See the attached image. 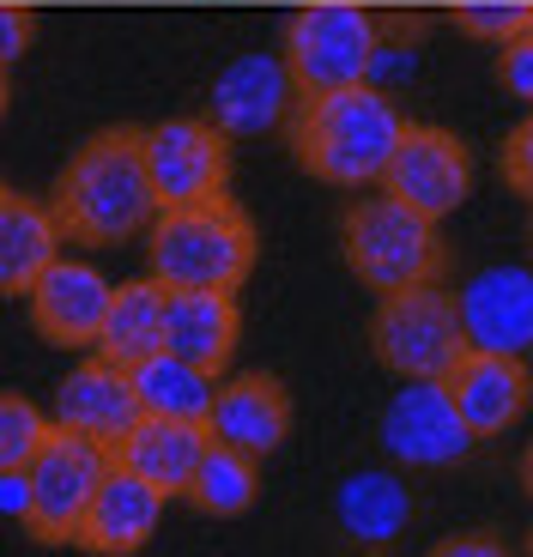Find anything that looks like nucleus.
Masks as SVG:
<instances>
[{
    "instance_id": "obj_23",
    "label": "nucleus",
    "mask_w": 533,
    "mask_h": 557,
    "mask_svg": "<svg viewBox=\"0 0 533 557\" xmlns=\"http://www.w3.org/2000/svg\"><path fill=\"white\" fill-rule=\"evenodd\" d=\"M134 382V400H140V418H188V424H207V406L219 394V376L200 370V363L176 358V351H152L127 370Z\"/></svg>"
},
{
    "instance_id": "obj_9",
    "label": "nucleus",
    "mask_w": 533,
    "mask_h": 557,
    "mask_svg": "<svg viewBox=\"0 0 533 557\" xmlns=\"http://www.w3.org/2000/svg\"><path fill=\"white\" fill-rule=\"evenodd\" d=\"M382 195L424 212L431 224L449 219L473 195V152H467L461 134H449V127H407L400 146H394V158H388V170H382Z\"/></svg>"
},
{
    "instance_id": "obj_26",
    "label": "nucleus",
    "mask_w": 533,
    "mask_h": 557,
    "mask_svg": "<svg viewBox=\"0 0 533 557\" xmlns=\"http://www.w3.org/2000/svg\"><path fill=\"white\" fill-rule=\"evenodd\" d=\"M455 25L479 42H509L521 30H533V7L528 0H461L455 7Z\"/></svg>"
},
{
    "instance_id": "obj_6",
    "label": "nucleus",
    "mask_w": 533,
    "mask_h": 557,
    "mask_svg": "<svg viewBox=\"0 0 533 557\" xmlns=\"http://www.w3.org/2000/svg\"><path fill=\"white\" fill-rule=\"evenodd\" d=\"M370 351L388 376L400 382H443L455 358L467 351L461 321H455V297L436 285H412V292H388L370 315Z\"/></svg>"
},
{
    "instance_id": "obj_19",
    "label": "nucleus",
    "mask_w": 533,
    "mask_h": 557,
    "mask_svg": "<svg viewBox=\"0 0 533 557\" xmlns=\"http://www.w3.org/2000/svg\"><path fill=\"white\" fill-rule=\"evenodd\" d=\"M237 334L243 315L231 292H164V351L225 376V363L237 358Z\"/></svg>"
},
{
    "instance_id": "obj_21",
    "label": "nucleus",
    "mask_w": 533,
    "mask_h": 557,
    "mask_svg": "<svg viewBox=\"0 0 533 557\" xmlns=\"http://www.w3.org/2000/svg\"><path fill=\"white\" fill-rule=\"evenodd\" d=\"M91 351L122 370H134L140 358L164 351V285L158 278H127V285H110V309L98 321V339Z\"/></svg>"
},
{
    "instance_id": "obj_27",
    "label": "nucleus",
    "mask_w": 533,
    "mask_h": 557,
    "mask_svg": "<svg viewBox=\"0 0 533 557\" xmlns=\"http://www.w3.org/2000/svg\"><path fill=\"white\" fill-rule=\"evenodd\" d=\"M504 55H497V79L509 85V98H533V37L521 30V37L497 42Z\"/></svg>"
},
{
    "instance_id": "obj_13",
    "label": "nucleus",
    "mask_w": 533,
    "mask_h": 557,
    "mask_svg": "<svg viewBox=\"0 0 533 557\" xmlns=\"http://www.w3.org/2000/svg\"><path fill=\"white\" fill-rule=\"evenodd\" d=\"M110 285H115V278L103 273V267L73 261V255H55V261L37 273V285L25 292L37 334L49 339V346H67V351L85 346V351H91L98 321H103V309H110Z\"/></svg>"
},
{
    "instance_id": "obj_12",
    "label": "nucleus",
    "mask_w": 533,
    "mask_h": 557,
    "mask_svg": "<svg viewBox=\"0 0 533 557\" xmlns=\"http://www.w3.org/2000/svg\"><path fill=\"white\" fill-rule=\"evenodd\" d=\"M292 103H297V85L285 73V61L273 49H249V55H237L212 79L207 122L225 139H255L266 127H280L292 115Z\"/></svg>"
},
{
    "instance_id": "obj_5",
    "label": "nucleus",
    "mask_w": 533,
    "mask_h": 557,
    "mask_svg": "<svg viewBox=\"0 0 533 557\" xmlns=\"http://www.w3.org/2000/svg\"><path fill=\"white\" fill-rule=\"evenodd\" d=\"M376 42L382 25L358 0H315L285 18L280 61L292 73L297 98H315V91H339V85H364Z\"/></svg>"
},
{
    "instance_id": "obj_18",
    "label": "nucleus",
    "mask_w": 533,
    "mask_h": 557,
    "mask_svg": "<svg viewBox=\"0 0 533 557\" xmlns=\"http://www.w3.org/2000/svg\"><path fill=\"white\" fill-rule=\"evenodd\" d=\"M200 448H207V424H188V418H140V424L110 448V460L170 503V497L188 491V473H195Z\"/></svg>"
},
{
    "instance_id": "obj_11",
    "label": "nucleus",
    "mask_w": 533,
    "mask_h": 557,
    "mask_svg": "<svg viewBox=\"0 0 533 557\" xmlns=\"http://www.w3.org/2000/svg\"><path fill=\"white\" fill-rule=\"evenodd\" d=\"M467 351H497V358H528L533 346V273L528 267H485L455 297Z\"/></svg>"
},
{
    "instance_id": "obj_24",
    "label": "nucleus",
    "mask_w": 533,
    "mask_h": 557,
    "mask_svg": "<svg viewBox=\"0 0 533 557\" xmlns=\"http://www.w3.org/2000/svg\"><path fill=\"white\" fill-rule=\"evenodd\" d=\"M183 497L195 503L200 516H212V521L249 516L255 497H261V460L237 455V448H225V443H212V436H207V448H200V460H195V473H188Z\"/></svg>"
},
{
    "instance_id": "obj_2",
    "label": "nucleus",
    "mask_w": 533,
    "mask_h": 557,
    "mask_svg": "<svg viewBox=\"0 0 533 557\" xmlns=\"http://www.w3.org/2000/svg\"><path fill=\"white\" fill-rule=\"evenodd\" d=\"M407 134V115L376 85H339L292 103V146L297 164L315 170L334 188H370L382 182L394 146Z\"/></svg>"
},
{
    "instance_id": "obj_20",
    "label": "nucleus",
    "mask_w": 533,
    "mask_h": 557,
    "mask_svg": "<svg viewBox=\"0 0 533 557\" xmlns=\"http://www.w3.org/2000/svg\"><path fill=\"white\" fill-rule=\"evenodd\" d=\"M61 224L42 200L0 188V297H25L37 273L61 255Z\"/></svg>"
},
{
    "instance_id": "obj_31",
    "label": "nucleus",
    "mask_w": 533,
    "mask_h": 557,
    "mask_svg": "<svg viewBox=\"0 0 533 557\" xmlns=\"http://www.w3.org/2000/svg\"><path fill=\"white\" fill-rule=\"evenodd\" d=\"M0 516L25 521V473H0Z\"/></svg>"
},
{
    "instance_id": "obj_22",
    "label": "nucleus",
    "mask_w": 533,
    "mask_h": 557,
    "mask_svg": "<svg viewBox=\"0 0 533 557\" xmlns=\"http://www.w3.org/2000/svg\"><path fill=\"white\" fill-rule=\"evenodd\" d=\"M334 516H339V528H346L351 545L382 552V545H394L400 533H407L412 485L400 473H351L346 485H339V497H334Z\"/></svg>"
},
{
    "instance_id": "obj_10",
    "label": "nucleus",
    "mask_w": 533,
    "mask_h": 557,
    "mask_svg": "<svg viewBox=\"0 0 533 557\" xmlns=\"http://www.w3.org/2000/svg\"><path fill=\"white\" fill-rule=\"evenodd\" d=\"M479 436L461 424V412L449 406L443 382H407L382 406V448H388L400 467L412 473H443V467H461L473 455Z\"/></svg>"
},
{
    "instance_id": "obj_14",
    "label": "nucleus",
    "mask_w": 533,
    "mask_h": 557,
    "mask_svg": "<svg viewBox=\"0 0 533 557\" xmlns=\"http://www.w3.org/2000/svg\"><path fill=\"white\" fill-rule=\"evenodd\" d=\"M443 394L461 412V424L473 436H504L528 418L533 376L528 358H497V351H461L455 370L443 376Z\"/></svg>"
},
{
    "instance_id": "obj_3",
    "label": "nucleus",
    "mask_w": 533,
    "mask_h": 557,
    "mask_svg": "<svg viewBox=\"0 0 533 557\" xmlns=\"http://www.w3.org/2000/svg\"><path fill=\"white\" fill-rule=\"evenodd\" d=\"M146 261L164 292H237L255 267V224L237 200L158 207L146 224Z\"/></svg>"
},
{
    "instance_id": "obj_1",
    "label": "nucleus",
    "mask_w": 533,
    "mask_h": 557,
    "mask_svg": "<svg viewBox=\"0 0 533 557\" xmlns=\"http://www.w3.org/2000/svg\"><path fill=\"white\" fill-rule=\"evenodd\" d=\"M55 212L61 237L91 243V249H115V243L140 237L158 219L152 182H146V158H140V127H103L73 152V164L55 182Z\"/></svg>"
},
{
    "instance_id": "obj_30",
    "label": "nucleus",
    "mask_w": 533,
    "mask_h": 557,
    "mask_svg": "<svg viewBox=\"0 0 533 557\" xmlns=\"http://www.w3.org/2000/svg\"><path fill=\"white\" fill-rule=\"evenodd\" d=\"M431 557H509V545H497L492 533H455V540L431 545Z\"/></svg>"
},
{
    "instance_id": "obj_8",
    "label": "nucleus",
    "mask_w": 533,
    "mask_h": 557,
    "mask_svg": "<svg viewBox=\"0 0 533 557\" xmlns=\"http://www.w3.org/2000/svg\"><path fill=\"white\" fill-rule=\"evenodd\" d=\"M140 158L158 207L219 200L231 182V139L207 115H170V122L140 127Z\"/></svg>"
},
{
    "instance_id": "obj_16",
    "label": "nucleus",
    "mask_w": 533,
    "mask_h": 557,
    "mask_svg": "<svg viewBox=\"0 0 533 557\" xmlns=\"http://www.w3.org/2000/svg\"><path fill=\"white\" fill-rule=\"evenodd\" d=\"M207 436L237 448V455L266 460L285 436H292V394H285V382L261 376V370H255V376L219 382V394H212V406H207Z\"/></svg>"
},
{
    "instance_id": "obj_15",
    "label": "nucleus",
    "mask_w": 533,
    "mask_h": 557,
    "mask_svg": "<svg viewBox=\"0 0 533 557\" xmlns=\"http://www.w3.org/2000/svg\"><path fill=\"white\" fill-rule=\"evenodd\" d=\"M49 424L115 448L134 424H140V400H134L127 370L110 363V358H98V351H91L85 363H73L67 376H61V388H55V412H49Z\"/></svg>"
},
{
    "instance_id": "obj_25",
    "label": "nucleus",
    "mask_w": 533,
    "mask_h": 557,
    "mask_svg": "<svg viewBox=\"0 0 533 557\" xmlns=\"http://www.w3.org/2000/svg\"><path fill=\"white\" fill-rule=\"evenodd\" d=\"M49 418L25 394H0V473H25V460L37 455Z\"/></svg>"
},
{
    "instance_id": "obj_29",
    "label": "nucleus",
    "mask_w": 533,
    "mask_h": 557,
    "mask_svg": "<svg viewBox=\"0 0 533 557\" xmlns=\"http://www.w3.org/2000/svg\"><path fill=\"white\" fill-rule=\"evenodd\" d=\"M30 37H37V18H30V7L0 0V67H13V61L30 49Z\"/></svg>"
},
{
    "instance_id": "obj_4",
    "label": "nucleus",
    "mask_w": 533,
    "mask_h": 557,
    "mask_svg": "<svg viewBox=\"0 0 533 557\" xmlns=\"http://www.w3.org/2000/svg\"><path fill=\"white\" fill-rule=\"evenodd\" d=\"M339 249L346 267L364 292H412V285H436L443 273V237L424 212L400 207L394 195H364L346 207L339 224Z\"/></svg>"
},
{
    "instance_id": "obj_28",
    "label": "nucleus",
    "mask_w": 533,
    "mask_h": 557,
    "mask_svg": "<svg viewBox=\"0 0 533 557\" xmlns=\"http://www.w3.org/2000/svg\"><path fill=\"white\" fill-rule=\"evenodd\" d=\"M497 164H504V182L516 188V195H533V122H521L516 134L504 139Z\"/></svg>"
},
{
    "instance_id": "obj_33",
    "label": "nucleus",
    "mask_w": 533,
    "mask_h": 557,
    "mask_svg": "<svg viewBox=\"0 0 533 557\" xmlns=\"http://www.w3.org/2000/svg\"><path fill=\"white\" fill-rule=\"evenodd\" d=\"M0 188H7V182H0Z\"/></svg>"
},
{
    "instance_id": "obj_7",
    "label": "nucleus",
    "mask_w": 533,
    "mask_h": 557,
    "mask_svg": "<svg viewBox=\"0 0 533 557\" xmlns=\"http://www.w3.org/2000/svg\"><path fill=\"white\" fill-rule=\"evenodd\" d=\"M103 473H110V448L49 424L37 455L25 460V528L42 545H73L85 503L103 485Z\"/></svg>"
},
{
    "instance_id": "obj_17",
    "label": "nucleus",
    "mask_w": 533,
    "mask_h": 557,
    "mask_svg": "<svg viewBox=\"0 0 533 557\" xmlns=\"http://www.w3.org/2000/svg\"><path fill=\"white\" fill-rule=\"evenodd\" d=\"M158 521H164V497H158L152 485H140L134 473H122V467L110 460L103 485L91 491V503H85L73 545H85L91 557H134V552H146V545H152Z\"/></svg>"
},
{
    "instance_id": "obj_32",
    "label": "nucleus",
    "mask_w": 533,
    "mask_h": 557,
    "mask_svg": "<svg viewBox=\"0 0 533 557\" xmlns=\"http://www.w3.org/2000/svg\"><path fill=\"white\" fill-rule=\"evenodd\" d=\"M7 98H13V91H7V67H0V115H7Z\"/></svg>"
}]
</instances>
